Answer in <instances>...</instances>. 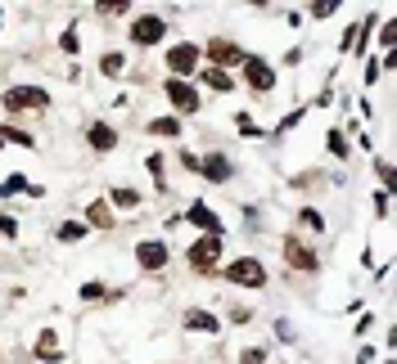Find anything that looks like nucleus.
<instances>
[{"instance_id":"39","label":"nucleus","mask_w":397,"mask_h":364,"mask_svg":"<svg viewBox=\"0 0 397 364\" xmlns=\"http://www.w3.org/2000/svg\"><path fill=\"white\" fill-rule=\"evenodd\" d=\"M0 27H5V9H0Z\"/></svg>"},{"instance_id":"25","label":"nucleus","mask_w":397,"mask_h":364,"mask_svg":"<svg viewBox=\"0 0 397 364\" xmlns=\"http://www.w3.org/2000/svg\"><path fill=\"white\" fill-rule=\"evenodd\" d=\"M5 140L9 144H23V149H36V140L27 135V131H14V126H0V144H5Z\"/></svg>"},{"instance_id":"27","label":"nucleus","mask_w":397,"mask_h":364,"mask_svg":"<svg viewBox=\"0 0 397 364\" xmlns=\"http://www.w3.org/2000/svg\"><path fill=\"white\" fill-rule=\"evenodd\" d=\"M325 149L334 153V158H348V135H343V131H329V135H325Z\"/></svg>"},{"instance_id":"37","label":"nucleus","mask_w":397,"mask_h":364,"mask_svg":"<svg viewBox=\"0 0 397 364\" xmlns=\"http://www.w3.org/2000/svg\"><path fill=\"white\" fill-rule=\"evenodd\" d=\"M302 113H307V108H294V113H289V117H285V122H280V131H294V126H298V122H302Z\"/></svg>"},{"instance_id":"5","label":"nucleus","mask_w":397,"mask_h":364,"mask_svg":"<svg viewBox=\"0 0 397 364\" xmlns=\"http://www.w3.org/2000/svg\"><path fill=\"white\" fill-rule=\"evenodd\" d=\"M198 59H203V45H194V41H176L167 50V68L181 81H190V72H198Z\"/></svg>"},{"instance_id":"1","label":"nucleus","mask_w":397,"mask_h":364,"mask_svg":"<svg viewBox=\"0 0 397 364\" xmlns=\"http://www.w3.org/2000/svg\"><path fill=\"white\" fill-rule=\"evenodd\" d=\"M221 252H226V238H217V234H198L190 247H185V265L198 274H212L217 265H221Z\"/></svg>"},{"instance_id":"36","label":"nucleus","mask_w":397,"mask_h":364,"mask_svg":"<svg viewBox=\"0 0 397 364\" xmlns=\"http://www.w3.org/2000/svg\"><path fill=\"white\" fill-rule=\"evenodd\" d=\"M0 234L14 238V234H18V220H14V216H0Z\"/></svg>"},{"instance_id":"30","label":"nucleus","mask_w":397,"mask_h":364,"mask_svg":"<svg viewBox=\"0 0 397 364\" xmlns=\"http://www.w3.org/2000/svg\"><path fill=\"white\" fill-rule=\"evenodd\" d=\"M375 171H380L384 189H389V194H393V162H389V158H380V162H375Z\"/></svg>"},{"instance_id":"17","label":"nucleus","mask_w":397,"mask_h":364,"mask_svg":"<svg viewBox=\"0 0 397 364\" xmlns=\"http://www.w3.org/2000/svg\"><path fill=\"white\" fill-rule=\"evenodd\" d=\"M91 234V225L81 216H68V220H59V229H54V238H59V243H81V238Z\"/></svg>"},{"instance_id":"8","label":"nucleus","mask_w":397,"mask_h":364,"mask_svg":"<svg viewBox=\"0 0 397 364\" xmlns=\"http://www.w3.org/2000/svg\"><path fill=\"white\" fill-rule=\"evenodd\" d=\"M280 252H285V261H289V270H298V274H316L320 270V256L311 252L307 243H302L298 234H289L285 243H280Z\"/></svg>"},{"instance_id":"4","label":"nucleus","mask_w":397,"mask_h":364,"mask_svg":"<svg viewBox=\"0 0 397 364\" xmlns=\"http://www.w3.org/2000/svg\"><path fill=\"white\" fill-rule=\"evenodd\" d=\"M203 54H208V59H212V68H221V72L240 68V63L249 59V50H244L240 41H231V36H212V41L203 45Z\"/></svg>"},{"instance_id":"6","label":"nucleus","mask_w":397,"mask_h":364,"mask_svg":"<svg viewBox=\"0 0 397 364\" xmlns=\"http://www.w3.org/2000/svg\"><path fill=\"white\" fill-rule=\"evenodd\" d=\"M163 36H167L163 14H140L136 23H131V45H136V50H149V45H158Z\"/></svg>"},{"instance_id":"10","label":"nucleus","mask_w":397,"mask_h":364,"mask_svg":"<svg viewBox=\"0 0 397 364\" xmlns=\"http://www.w3.org/2000/svg\"><path fill=\"white\" fill-rule=\"evenodd\" d=\"M185 225H194V229H203V234H217V238H226V225H221V216L212 212V207L203 203V198H194L190 207H185Z\"/></svg>"},{"instance_id":"18","label":"nucleus","mask_w":397,"mask_h":364,"mask_svg":"<svg viewBox=\"0 0 397 364\" xmlns=\"http://www.w3.org/2000/svg\"><path fill=\"white\" fill-rule=\"evenodd\" d=\"M104 203H109V207H122V212H136L145 198H140L131 185H118V189H109V198H104Z\"/></svg>"},{"instance_id":"31","label":"nucleus","mask_w":397,"mask_h":364,"mask_svg":"<svg viewBox=\"0 0 397 364\" xmlns=\"http://www.w3.org/2000/svg\"><path fill=\"white\" fill-rule=\"evenodd\" d=\"M393 212V198H389V189H380L375 194V216H389Z\"/></svg>"},{"instance_id":"15","label":"nucleus","mask_w":397,"mask_h":364,"mask_svg":"<svg viewBox=\"0 0 397 364\" xmlns=\"http://www.w3.org/2000/svg\"><path fill=\"white\" fill-rule=\"evenodd\" d=\"M145 131H149V135H158V140H181V135H185V126H181V117H176V113H167V117H149Z\"/></svg>"},{"instance_id":"32","label":"nucleus","mask_w":397,"mask_h":364,"mask_svg":"<svg viewBox=\"0 0 397 364\" xmlns=\"http://www.w3.org/2000/svg\"><path fill=\"white\" fill-rule=\"evenodd\" d=\"M334 9H338L334 0H316V5H311L307 14H311V18H329V14H334Z\"/></svg>"},{"instance_id":"38","label":"nucleus","mask_w":397,"mask_h":364,"mask_svg":"<svg viewBox=\"0 0 397 364\" xmlns=\"http://www.w3.org/2000/svg\"><path fill=\"white\" fill-rule=\"evenodd\" d=\"M181 167H185V171H198V153L185 149V153H181Z\"/></svg>"},{"instance_id":"21","label":"nucleus","mask_w":397,"mask_h":364,"mask_svg":"<svg viewBox=\"0 0 397 364\" xmlns=\"http://www.w3.org/2000/svg\"><path fill=\"white\" fill-rule=\"evenodd\" d=\"M100 72H104V76H122V72H127V54H122V50L100 54Z\"/></svg>"},{"instance_id":"14","label":"nucleus","mask_w":397,"mask_h":364,"mask_svg":"<svg viewBox=\"0 0 397 364\" xmlns=\"http://www.w3.org/2000/svg\"><path fill=\"white\" fill-rule=\"evenodd\" d=\"M86 144H91V153H113L118 149V126H113V122H91Z\"/></svg>"},{"instance_id":"35","label":"nucleus","mask_w":397,"mask_h":364,"mask_svg":"<svg viewBox=\"0 0 397 364\" xmlns=\"http://www.w3.org/2000/svg\"><path fill=\"white\" fill-rule=\"evenodd\" d=\"M240 364H267V351H262V347H249V351L240 356Z\"/></svg>"},{"instance_id":"19","label":"nucleus","mask_w":397,"mask_h":364,"mask_svg":"<svg viewBox=\"0 0 397 364\" xmlns=\"http://www.w3.org/2000/svg\"><path fill=\"white\" fill-rule=\"evenodd\" d=\"M81 220H86V225H95V229H113V207L104 203V198H95V203L86 207V216H81Z\"/></svg>"},{"instance_id":"2","label":"nucleus","mask_w":397,"mask_h":364,"mask_svg":"<svg viewBox=\"0 0 397 364\" xmlns=\"http://www.w3.org/2000/svg\"><path fill=\"white\" fill-rule=\"evenodd\" d=\"M226 283H240V288H267V265L258 256H235L231 265H221Z\"/></svg>"},{"instance_id":"23","label":"nucleus","mask_w":397,"mask_h":364,"mask_svg":"<svg viewBox=\"0 0 397 364\" xmlns=\"http://www.w3.org/2000/svg\"><path fill=\"white\" fill-rule=\"evenodd\" d=\"M235 131H240V135H244V140H262V135H267V131H262V126H258V122H253V117H249V113H235Z\"/></svg>"},{"instance_id":"12","label":"nucleus","mask_w":397,"mask_h":364,"mask_svg":"<svg viewBox=\"0 0 397 364\" xmlns=\"http://www.w3.org/2000/svg\"><path fill=\"white\" fill-rule=\"evenodd\" d=\"M136 265H140V270H149V274H158L167 265V243H163V238H140V243H136Z\"/></svg>"},{"instance_id":"13","label":"nucleus","mask_w":397,"mask_h":364,"mask_svg":"<svg viewBox=\"0 0 397 364\" xmlns=\"http://www.w3.org/2000/svg\"><path fill=\"white\" fill-rule=\"evenodd\" d=\"M181 324H185V333H203V338H217V333H221V320H217L212 311H203V306H190Z\"/></svg>"},{"instance_id":"9","label":"nucleus","mask_w":397,"mask_h":364,"mask_svg":"<svg viewBox=\"0 0 397 364\" xmlns=\"http://www.w3.org/2000/svg\"><path fill=\"white\" fill-rule=\"evenodd\" d=\"M240 68H244V81H249V90H258V94H271V90H276V68H271L267 59L249 54Z\"/></svg>"},{"instance_id":"16","label":"nucleus","mask_w":397,"mask_h":364,"mask_svg":"<svg viewBox=\"0 0 397 364\" xmlns=\"http://www.w3.org/2000/svg\"><path fill=\"white\" fill-rule=\"evenodd\" d=\"M32 351H36V360L59 364V360H63V351H59V333H54V329H41V338L32 342Z\"/></svg>"},{"instance_id":"24","label":"nucleus","mask_w":397,"mask_h":364,"mask_svg":"<svg viewBox=\"0 0 397 364\" xmlns=\"http://www.w3.org/2000/svg\"><path fill=\"white\" fill-rule=\"evenodd\" d=\"M59 50L68 54V59H77V50H81V36H77V27H63V36H59Z\"/></svg>"},{"instance_id":"29","label":"nucleus","mask_w":397,"mask_h":364,"mask_svg":"<svg viewBox=\"0 0 397 364\" xmlns=\"http://www.w3.org/2000/svg\"><path fill=\"white\" fill-rule=\"evenodd\" d=\"M81 301H104V297H109V301H113V292L109 288H104V283H81Z\"/></svg>"},{"instance_id":"33","label":"nucleus","mask_w":397,"mask_h":364,"mask_svg":"<svg viewBox=\"0 0 397 364\" xmlns=\"http://www.w3.org/2000/svg\"><path fill=\"white\" fill-rule=\"evenodd\" d=\"M18 189H27V176H9L5 185H0V198H5V194H18Z\"/></svg>"},{"instance_id":"34","label":"nucleus","mask_w":397,"mask_h":364,"mask_svg":"<svg viewBox=\"0 0 397 364\" xmlns=\"http://www.w3.org/2000/svg\"><path fill=\"white\" fill-rule=\"evenodd\" d=\"M393 41H397V23L389 18V23H384V32H380V45H384V50H393Z\"/></svg>"},{"instance_id":"26","label":"nucleus","mask_w":397,"mask_h":364,"mask_svg":"<svg viewBox=\"0 0 397 364\" xmlns=\"http://www.w3.org/2000/svg\"><path fill=\"white\" fill-rule=\"evenodd\" d=\"M95 14H104V18H122V14H131V0H118V5H113V0H100Z\"/></svg>"},{"instance_id":"11","label":"nucleus","mask_w":397,"mask_h":364,"mask_svg":"<svg viewBox=\"0 0 397 364\" xmlns=\"http://www.w3.org/2000/svg\"><path fill=\"white\" fill-rule=\"evenodd\" d=\"M198 176H203L208 185H226V180L235 176V162L226 158V153H198Z\"/></svg>"},{"instance_id":"7","label":"nucleus","mask_w":397,"mask_h":364,"mask_svg":"<svg viewBox=\"0 0 397 364\" xmlns=\"http://www.w3.org/2000/svg\"><path fill=\"white\" fill-rule=\"evenodd\" d=\"M163 94H167V99H172L176 117H181V113H185V117H190V113H198V104H203V99H198V85L181 81V76H167V81H163Z\"/></svg>"},{"instance_id":"22","label":"nucleus","mask_w":397,"mask_h":364,"mask_svg":"<svg viewBox=\"0 0 397 364\" xmlns=\"http://www.w3.org/2000/svg\"><path fill=\"white\" fill-rule=\"evenodd\" d=\"M298 229H307V234H325V216H320L316 207H302L298 212Z\"/></svg>"},{"instance_id":"3","label":"nucleus","mask_w":397,"mask_h":364,"mask_svg":"<svg viewBox=\"0 0 397 364\" xmlns=\"http://www.w3.org/2000/svg\"><path fill=\"white\" fill-rule=\"evenodd\" d=\"M0 104H5V113H41V108H50V90H41V85H9L0 94Z\"/></svg>"},{"instance_id":"20","label":"nucleus","mask_w":397,"mask_h":364,"mask_svg":"<svg viewBox=\"0 0 397 364\" xmlns=\"http://www.w3.org/2000/svg\"><path fill=\"white\" fill-rule=\"evenodd\" d=\"M203 85H212L217 94H231L235 90V76L221 72V68H203Z\"/></svg>"},{"instance_id":"28","label":"nucleus","mask_w":397,"mask_h":364,"mask_svg":"<svg viewBox=\"0 0 397 364\" xmlns=\"http://www.w3.org/2000/svg\"><path fill=\"white\" fill-rule=\"evenodd\" d=\"M145 167H149V176H154V185H158V194H163V153H149V158H145Z\"/></svg>"}]
</instances>
